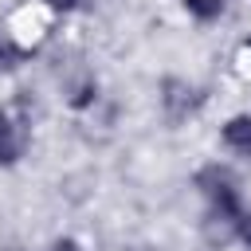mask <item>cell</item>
Wrapping results in <instances>:
<instances>
[{
  "label": "cell",
  "instance_id": "cell-1",
  "mask_svg": "<svg viewBox=\"0 0 251 251\" xmlns=\"http://www.w3.org/2000/svg\"><path fill=\"white\" fill-rule=\"evenodd\" d=\"M192 188H196L200 204L208 208V216L220 220L224 227L247 208L243 180H239V173L227 161H204V165H196L192 169Z\"/></svg>",
  "mask_w": 251,
  "mask_h": 251
},
{
  "label": "cell",
  "instance_id": "cell-2",
  "mask_svg": "<svg viewBox=\"0 0 251 251\" xmlns=\"http://www.w3.org/2000/svg\"><path fill=\"white\" fill-rule=\"evenodd\" d=\"M204 98L208 94L184 75H165L157 82V110H161V118L169 126H184L188 118H196L204 110Z\"/></svg>",
  "mask_w": 251,
  "mask_h": 251
},
{
  "label": "cell",
  "instance_id": "cell-3",
  "mask_svg": "<svg viewBox=\"0 0 251 251\" xmlns=\"http://www.w3.org/2000/svg\"><path fill=\"white\" fill-rule=\"evenodd\" d=\"M31 153V114L16 102L0 106V173L20 169Z\"/></svg>",
  "mask_w": 251,
  "mask_h": 251
},
{
  "label": "cell",
  "instance_id": "cell-4",
  "mask_svg": "<svg viewBox=\"0 0 251 251\" xmlns=\"http://www.w3.org/2000/svg\"><path fill=\"white\" fill-rule=\"evenodd\" d=\"M220 145L224 153L251 161V110H235L220 122Z\"/></svg>",
  "mask_w": 251,
  "mask_h": 251
},
{
  "label": "cell",
  "instance_id": "cell-5",
  "mask_svg": "<svg viewBox=\"0 0 251 251\" xmlns=\"http://www.w3.org/2000/svg\"><path fill=\"white\" fill-rule=\"evenodd\" d=\"M63 98H67V106H71L75 114L94 110L98 98H102V82H98V75H94V71H78L75 78L63 82Z\"/></svg>",
  "mask_w": 251,
  "mask_h": 251
},
{
  "label": "cell",
  "instance_id": "cell-6",
  "mask_svg": "<svg viewBox=\"0 0 251 251\" xmlns=\"http://www.w3.org/2000/svg\"><path fill=\"white\" fill-rule=\"evenodd\" d=\"M31 59H35V55H31L27 47H20V43L0 27V78H8V75H16V71H24Z\"/></svg>",
  "mask_w": 251,
  "mask_h": 251
},
{
  "label": "cell",
  "instance_id": "cell-7",
  "mask_svg": "<svg viewBox=\"0 0 251 251\" xmlns=\"http://www.w3.org/2000/svg\"><path fill=\"white\" fill-rule=\"evenodd\" d=\"M180 8H184L196 24H216V20H224L227 0H180Z\"/></svg>",
  "mask_w": 251,
  "mask_h": 251
},
{
  "label": "cell",
  "instance_id": "cell-8",
  "mask_svg": "<svg viewBox=\"0 0 251 251\" xmlns=\"http://www.w3.org/2000/svg\"><path fill=\"white\" fill-rule=\"evenodd\" d=\"M227 231H231V239H235L243 251H251V204H247V208L227 224Z\"/></svg>",
  "mask_w": 251,
  "mask_h": 251
},
{
  "label": "cell",
  "instance_id": "cell-9",
  "mask_svg": "<svg viewBox=\"0 0 251 251\" xmlns=\"http://www.w3.org/2000/svg\"><path fill=\"white\" fill-rule=\"evenodd\" d=\"M39 4H43V8H47L55 20H63V16H75V12L82 8V0H39Z\"/></svg>",
  "mask_w": 251,
  "mask_h": 251
},
{
  "label": "cell",
  "instance_id": "cell-10",
  "mask_svg": "<svg viewBox=\"0 0 251 251\" xmlns=\"http://www.w3.org/2000/svg\"><path fill=\"white\" fill-rule=\"evenodd\" d=\"M47 251H90L78 235H55L51 243H47Z\"/></svg>",
  "mask_w": 251,
  "mask_h": 251
},
{
  "label": "cell",
  "instance_id": "cell-11",
  "mask_svg": "<svg viewBox=\"0 0 251 251\" xmlns=\"http://www.w3.org/2000/svg\"><path fill=\"white\" fill-rule=\"evenodd\" d=\"M12 251H20V247H12Z\"/></svg>",
  "mask_w": 251,
  "mask_h": 251
}]
</instances>
